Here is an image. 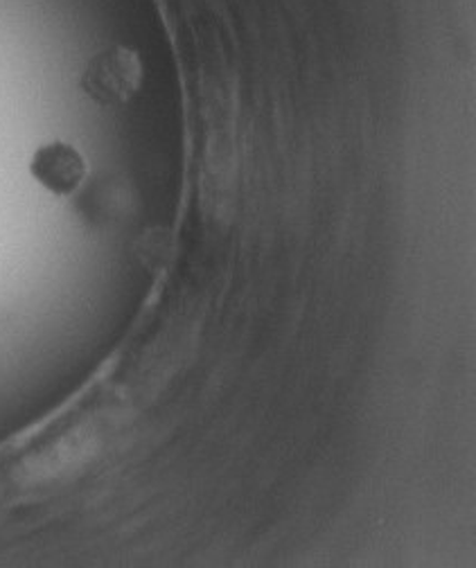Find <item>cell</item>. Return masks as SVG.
<instances>
[{
	"label": "cell",
	"instance_id": "cell-1",
	"mask_svg": "<svg viewBox=\"0 0 476 568\" xmlns=\"http://www.w3.org/2000/svg\"><path fill=\"white\" fill-rule=\"evenodd\" d=\"M141 84V61L124 48L102 52L91 61L84 75L87 93L100 104H120Z\"/></svg>",
	"mask_w": 476,
	"mask_h": 568
},
{
	"label": "cell",
	"instance_id": "cell-2",
	"mask_svg": "<svg viewBox=\"0 0 476 568\" xmlns=\"http://www.w3.org/2000/svg\"><path fill=\"white\" fill-rule=\"evenodd\" d=\"M32 176L52 194L68 196L87 179V161L84 156L63 142H54V145L41 148L32 159Z\"/></svg>",
	"mask_w": 476,
	"mask_h": 568
}]
</instances>
